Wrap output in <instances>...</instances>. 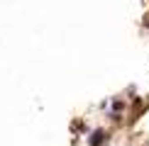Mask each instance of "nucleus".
I'll return each mask as SVG.
<instances>
[{"instance_id":"1","label":"nucleus","mask_w":149,"mask_h":146,"mask_svg":"<svg viewBox=\"0 0 149 146\" xmlns=\"http://www.w3.org/2000/svg\"><path fill=\"white\" fill-rule=\"evenodd\" d=\"M105 139H108V134H105L103 129H95V132H93V136L88 139V144H91V146H100Z\"/></svg>"}]
</instances>
